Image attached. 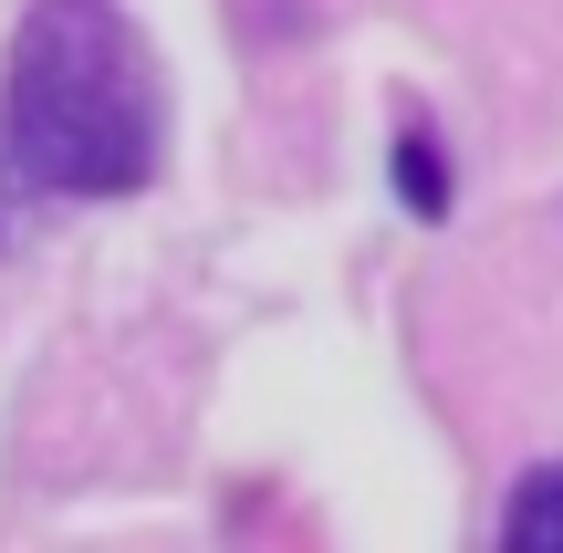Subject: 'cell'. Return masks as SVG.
Segmentation results:
<instances>
[{"label": "cell", "instance_id": "1", "mask_svg": "<svg viewBox=\"0 0 563 553\" xmlns=\"http://www.w3.org/2000/svg\"><path fill=\"white\" fill-rule=\"evenodd\" d=\"M0 146L42 199H136L167 167V74L115 0H32L0 63Z\"/></svg>", "mask_w": 563, "mask_h": 553}, {"label": "cell", "instance_id": "2", "mask_svg": "<svg viewBox=\"0 0 563 553\" xmlns=\"http://www.w3.org/2000/svg\"><path fill=\"white\" fill-rule=\"evenodd\" d=\"M501 543L511 553H563V460L522 471V491L501 501Z\"/></svg>", "mask_w": 563, "mask_h": 553}, {"label": "cell", "instance_id": "3", "mask_svg": "<svg viewBox=\"0 0 563 553\" xmlns=\"http://www.w3.org/2000/svg\"><path fill=\"white\" fill-rule=\"evenodd\" d=\"M397 188H407L418 220H449V157H439L428 125H397Z\"/></svg>", "mask_w": 563, "mask_h": 553}, {"label": "cell", "instance_id": "4", "mask_svg": "<svg viewBox=\"0 0 563 553\" xmlns=\"http://www.w3.org/2000/svg\"><path fill=\"white\" fill-rule=\"evenodd\" d=\"M21 199H42V188L21 178V157H11V146H0V251L21 241Z\"/></svg>", "mask_w": 563, "mask_h": 553}]
</instances>
